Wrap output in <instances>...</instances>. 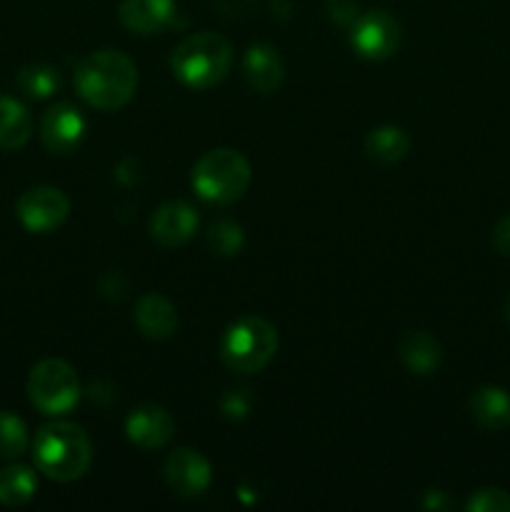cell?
<instances>
[{
  "label": "cell",
  "instance_id": "7a4b0ae2",
  "mask_svg": "<svg viewBox=\"0 0 510 512\" xmlns=\"http://www.w3.org/2000/svg\"><path fill=\"white\" fill-rule=\"evenodd\" d=\"M33 463L45 478L73 483L88 473L93 463V445L80 425L55 420L43 425L33 440Z\"/></svg>",
  "mask_w": 510,
  "mask_h": 512
},
{
  "label": "cell",
  "instance_id": "4316f807",
  "mask_svg": "<svg viewBox=\"0 0 510 512\" xmlns=\"http://www.w3.org/2000/svg\"><path fill=\"white\" fill-rule=\"evenodd\" d=\"M448 505L450 503L445 500V493H440V490H430L423 500V508H428V510H445Z\"/></svg>",
  "mask_w": 510,
  "mask_h": 512
},
{
  "label": "cell",
  "instance_id": "d6986e66",
  "mask_svg": "<svg viewBox=\"0 0 510 512\" xmlns=\"http://www.w3.org/2000/svg\"><path fill=\"white\" fill-rule=\"evenodd\" d=\"M363 148L370 160L390 165L398 163V160H403L405 155H408L410 138L403 128H398V125H380V128L370 130V133L365 135Z\"/></svg>",
  "mask_w": 510,
  "mask_h": 512
},
{
  "label": "cell",
  "instance_id": "ac0fdd59",
  "mask_svg": "<svg viewBox=\"0 0 510 512\" xmlns=\"http://www.w3.org/2000/svg\"><path fill=\"white\" fill-rule=\"evenodd\" d=\"M33 135V118L20 100L0 95V148L18 150Z\"/></svg>",
  "mask_w": 510,
  "mask_h": 512
},
{
  "label": "cell",
  "instance_id": "9c48e42d",
  "mask_svg": "<svg viewBox=\"0 0 510 512\" xmlns=\"http://www.w3.org/2000/svg\"><path fill=\"white\" fill-rule=\"evenodd\" d=\"M85 138V118L73 103H55L40 120V140L55 155H68L80 148Z\"/></svg>",
  "mask_w": 510,
  "mask_h": 512
},
{
  "label": "cell",
  "instance_id": "603a6c76",
  "mask_svg": "<svg viewBox=\"0 0 510 512\" xmlns=\"http://www.w3.org/2000/svg\"><path fill=\"white\" fill-rule=\"evenodd\" d=\"M28 448V428L10 410H0V460H15Z\"/></svg>",
  "mask_w": 510,
  "mask_h": 512
},
{
  "label": "cell",
  "instance_id": "9a60e30c",
  "mask_svg": "<svg viewBox=\"0 0 510 512\" xmlns=\"http://www.w3.org/2000/svg\"><path fill=\"white\" fill-rule=\"evenodd\" d=\"M135 325L150 340H168L178 330V310L165 295L148 293L135 305Z\"/></svg>",
  "mask_w": 510,
  "mask_h": 512
},
{
  "label": "cell",
  "instance_id": "83f0119b",
  "mask_svg": "<svg viewBox=\"0 0 510 512\" xmlns=\"http://www.w3.org/2000/svg\"><path fill=\"white\" fill-rule=\"evenodd\" d=\"M503 318H505V323L510 325V295H508V298H505V305H503Z\"/></svg>",
  "mask_w": 510,
  "mask_h": 512
},
{
  "label": "cell",
  "instance_id": "ba28073f",
  "mask_svg": "<svg viewBox=\"0 0 510 512\" xmlns=\"http://www.w3.org/2000/svg\"><path fill=\"white\" fill-rule=\"evenodd\" d=\"M15 213L30 233H53L68 220L70 200L63 190L40 185V188H30L20 195Z\"/></svg>",
  "mask_w": 510,
  "mask_h": 512
},
{
  "label": "cell",
  "instance_id": "8992f818",
  "mask_svg": "<svg viewBox=\"0 0 510 512\" xmlns=\"http://www.w3.org/2000/svg\"><path fill=\"white\" fill-rule=\"evenodd\" d=\"M80 380L70 363L60 358H45L33 365L28 375V398L43 415L58 418L70 413L80 400Z\"/></svg>",
  "mask_w": 510,
  "mask_h": 512
},
{
  "label": "cell",
  "instance_id": "7402d4cb",
  "mask_svg": "<svg viewBox=\"0 0 510 512\" xmlns=\"http://www.w3.org/2000/svg\"><path fill=\"white\" fill-rule=\"evenodd\" d=\"M205 243H208L210 253L218 255V258H235L245 243L243 228L233 220H218V223L210 225Z\"/></svg>",
  "mask_w": 510,
  "mask_h": 512
},
{
  "label": "cell",
  "instance_id": "484cf974",
  "mask_svg": "<svg viewBox=\"0 0 510 512\" xmlns=\"http://www.w3.org/2000/svg\"><path fill=\"white\" fill-rule=\"evenodd\" d=\"M493 245H495V250H498L500 255L510 258V215L500 218L498 225H495Z\"/></svg>",
  "mask_w": 510,
  "mask_h": 512
},
{
  "label": "cell",
  "instance_id": "4fadbf2b",
  "mask_svg": "<svg viewBox=\"0 0 510 512\" xmlns=\"http://www.w3.org/2000/svg\"><path fill=\"white\" fill-rule=\"evenodd\" d=\"M178 3L175 0H123L118 18L130 33L158 35L175 23Z\"/></svg>",
  "mask_w": 510,
  "mask_h": 512
},
{
  "label": "cell",
  "instance_id": "6da1fadb",
  "mask_svg": "<svg viewBox=\"0 0 510 512\" xmlns=\"http://www.w3.org/2000/svg\"><path fill=\"white\" fill-rule=\"evenodd\" d=\"M80 98L98 110H118L138 88V68L120 50H95L75 65Z\"/></svg>",
  "mask_w": 510,
  "mask_h": 512
},
{
  "label": "cell",
  "instance_id": "ffe728a7",
  "mask_svg": "<svg viewBox=\"0 0 510 512\" xmlns=\"http://www.w3.org/2000/svg\"><path fill=\"white\" fill-rule=\"evenodd\" d=\"M38 490V478L28 465H5L0 470V505L5 508H20L30 503Z\"/></svg>",
  "mask_w": 510,
  "mask_h": 512
},
{
  "label": "cell",
  "instance_id": "3957f363",
  "mask_svg": "<svg viewBox=\"0 0 510 512\" xmlns=\"http://www.w3.org/2000/svg\"><path fill=\"white\" fill-rule=\"evenodd\" d=\"M233 65V45L213 30L193 33L175 45L170 55L173 75L183 85L195 90H208L223 83Z\"/></svg>",
  "mask_w": 510,
  "mask_h": 512
},
{
  "label": "cell",
  "instance_id": "30bf717a",
  "mask_svg": "<svg viewBox=\"0 0 510 512\" xmlns=\"http://www.w3.org/2000/svg\"><path fill=\"white\" fill-rule=\"evenodd\" d=\"M210 478L213 470L198 450L178 448L165 460V483L178 498L190 500L203 495L210 488Z\"/></svg>",
  "mask_w": 510,
  "mask_h": 512
},
{
  "label": "cell",
  "instance_id": "277c9868",
  "mask_svg": "<svg viewBox=\"0 0 510 512\" xmlns=\"http://www.w3.org/2000/svg\"><path fill=\"white\" fill-rule=\"evenodd\" d=\"M250 163L233 148H215L200 155L190 183L198 198L213 205H230L243 198L250 185Z\"/></svg>",
  "mask_w": 510,
  "mask_h": 512
},
{
  "label": "cell",
  "instance_id": "5bb4252c",
  "mask_svg": "<svg viewBox=\"0 0 510 512\" xmlns=\"http://www.w3.org/2000/svg\"><path fill=\"white\" fill-rule=\"evenodd\" d=\"M243 75L255 93L268 95L273 90H278L285 78V68L278 50L268 43L250 45L243 58Z\"/></svg>",
  "mask_w": 510,
  "mask_h": 512
},
{
  "label": "cell",
  "instance_id": "5b68a950",
  "mask_svg": "<svg viewBox=\"0 0 510 512\" xmlns=\"http://www.w3.org/2000/svg\"><path fill=\"white\" fill-rule=\"evenodd\" d=\"M278 350V330L260 315L240 318L220 340V360L228 370L243 375L260 373Z\"/></svg>",
  "mask_w": 510,
  "mask_h": 512
},
{
  "label": "cell",
  "instance_id": "e0dca14e",
  "mask_svg": "<svg viewBox=\"0 0 510 512\" xmlns=\"http://www.w3.org/2000/svg\"><path fill=\"white\" fill-rule=\"evenodd\" d=\"M468 410L483 430L498 433L510 425V395L498 385H483L468 400Z\"/></svg>",
  "mask_w": 510,
  "mask_h": 512
},
{
  "label": "cell",
  "instance_id": "52a82bcc",
  "mask_svg": "<svg viewBox=\"0 0 510 512\" xmlns=\"http://www.w3.org/2000/svg\"><path fill=\"white\" fill-rule=\"evenodd\" d=\"M350 45L365 60H385L398 50L400 25L388 10H368L353 20Z\"/></svg>",
  "mask_w": 510,
  "mask_h": 512
},
{
  "label": "cell",
  "instance_id": "d4e9b609",
  "mask_svg": "<svg viewBox=\"0 0 510 512\" xmlns=\"http://www.w3.org/2000/svg\"><path fill=\"white\" fill-rule=\"evenodd\" d=\"M253 408V398L245 388H233L220 398V413L228 420H243Z\"/></svg>",
  "mask_w": 510,
  "mask_h": 512
},
{
  "label": "cell",
  "instance_id": "cb8c5ba5",
  "mask_svg": "<svg viewBox=\"0 0 510 512\" xmlns=\"http://www.w3.org/2000/svg\"><path fill=\"white\" fill-rule=\"evenodd\" d=\"M468 512H510V495L500 488H483L465 503Z\"/></svg>",
  "mask_w": 510,
  "mask_h": 512
},
{
  "label": "cell",
  "instance_id": "44dd1931",
  "mask_svg": "<svg viewBox=\"0 0 510 512\" xmlns=\"http://www.w3.org/2000/svg\"><path fill=\"white\" fill-rule=\"evenodd\" d=\"M60 78H58V70L53 65H45V63H33V65H25L18 75V88L23 90L28 98L35 100H43L50 98V95L58 90Z\"/></svg>",
  "mask_w": 510,
  "mask_h": 512
},
{
  "label": "cell",
  "instance_id": "8fae6325",
  "mask_svg": "<svg viewBox=\"0 0 510 512\" xmlns=\"http://www.w3.org/2000/svg\"><path fill=\"white\" fill-rule=\"evenodd\" d=\"M175 423L163 405L143 403L130 410L125 420V435L133 445L143 450H160L173 440Z\"/></svg>",
  "mask_w": 510,
  "mask_h": 512
},
{
  "label": "cell",
  "instance_id": "7c38bea8",
  "mask_svg": "<svg viewBox=\"0 0 510 512\" xmlns=\"http://www.w3.org/2000/svg\"><path fill=\"white\" fill-rule=\"evenodd\" d=\"M198 230V213L185 200H170L160 205L150 218V235L163 248H180Z\"/></svg>",
  "mask_w": 510,
  "mask_h": 512
},
{
  "label": "cell",
  "instance_id": "2e32d148",
  "mask_svg": "<svg viewBox=\"0 0 510 512\" xmlns=\"http://www.w3.org/2000/svg\"><path fill=\"white\" fill-rule=\"evenodd\" d=\"M398 358L410 373L430 375L443 360V348L428 330H405L398 338Z\"/></svg>",
  "mask_w": 510,
  "mask_h": 512
}]
</instances>
